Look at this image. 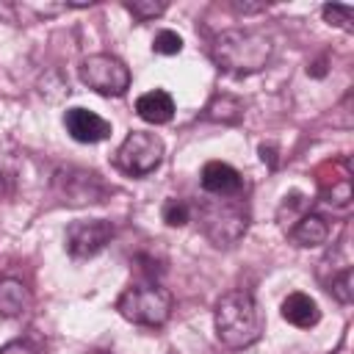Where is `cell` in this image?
Here are the masks:
<instances>
[{
	"label": "cell",
	"mask_w": 354,
	"mask_h": 354,
	"mask_svg": "<svg viewBox=\"0 0 354 354\" xmlns=\"http://www.w3.org/2000/svg\"><path fill=\"white\" fill-rule=\"evenodd\" d=\"M213 61L235 75H254L260 69L268 66L271 55H274V41L268 33L263 30H252V28H227L213 39Z\"/></svg>",
	"instance_id": "6da1fadb"
},
{
	"label": "cell",
	"mask_w": 354,
	"mask_h": 354,
	"mask_svg": "<svg viewBox=\"0 0 354 354\" xmlns=\"http://www.w3.org/2000/svg\"><path fill=\"white\" fill-rule=\"evenodd\" d=\"M216 337L227 348H246L263 335V313L249 290H230L216 301L213 310Z\"/></svg>",
	"instance_id": "7a4b0ae2"
},
{
	"label": "cell",
	"mask_w": 354,
	"mask_h": 354,
	"mask_svg": "<svg viewBox=\"0 0 354 354\" xmlns=\"http://www.w3.org/2000/svg\"><path fill=\"white\" fill-rule=\"evenodd\" d=\"M199 224L205 238L218 246H235L249 230V210L238 196H216L199 205Z\"/></svg>",
	"instance_id": "3957f363"
},
{
	"label": "cell",
	"mask_w": 354,
	"mask_h": 354,
	"mask_svg": "<svg viewBox=\"0 0 354 354\" xmlns=\"http://www.w3.org/2000/svg\"><path fill=\"white\" fill-rule=\"evenodd\" d=\"M171 307H174L171 293L155 282L130 285L116 299L119 315L130 324H138V326H163L171 315Z\"/></svg>",
	"instance_id": "277c9868"
},
{
	"label": "cell",
	"mask_w": 354,
	"mask_h": 354,
	"mask_svg": "<svg viewBox=\"0 0 354 354\" xmlns=\"http://www.w3.org/2000/svg\"><path fill=\"white\" fill-rule=\"evenodd\" d=\"M53 194L58 196V202H64L69 207H86V205L105 202L108 185L102 183V177L97 171L66 166L53 174Z\"/></svg>",
	"instance_id": "5b68a950"
},
{
	"label": "cell",
	"mask_w": 354,
	"mask_h": 354,
	"mask_svg": "<svg viewBox=\"0 0 354 354\" xmlns=\"http://www.w3.org/2000/svg\"><path fill=\"white\" fill-rule=\"evenodd\" d=\"M163 163V141L155 133L147 130H133L116 149V166L124 174L133 177H147Z\"/></svg>",
	"instance_id": "8992f818"
},
{
	"label": "cell",
	"mask_w": 354,
	"mask_h": 354,
	"mask_svg": "<svg viewBox=\"0 0 354 354\" xmlns=\"http://www.w3.org/2000/svg\"><path fill=\"white\" fill-rule=\"evenodd\" d=\"M80 80L102 97H122L130 88V69L116 55L94 53L80 61Z\"/></svg>",
	"instance_id": "52a82bcc"
},
{
	"label": "cell",
	"mask_w": 354,
	"mask_h": 354,
	"mask_svg": "<svg viewBox=\"0 0 354 354\" xmlns=\"http://www.w3.org/2000/svg\"><path fill=\"white\" fill-rule=\"evenodd\" d=\"M113 238V224L105 218H88V221H72L66 227V252L75 260H86L100 254Z\"/></svg>",
	"instance_id": "ba28073f"
},
{
	"label": "cell",
	"mask_w": 354,
	"mask_h": 354,
	"mask_svg": "<svg viewBox=\"0 0 354 354\" xmlns=\"http://www.w3.org/2000/svg\"><path fill=\"white\" fill-rule=\"evenodd\" d=\"M64 127L77 144H97L111 136V122L86 108H69L64 113Z\"/></svg>",
	"instance_id": "9c48e42d"
},
{
	"label": "cell",
	"mask_w": 354,
	"mask_h": 354,
	"mask_svg": "<svg viewBox=\"0 0 354 354\" xmlns=\"http://www.w3.org/2000/svg\"><path fill=\"white\" fill-rule=\"evenodd\" d=\"M202 188L210 196H241L243 191V177L235 166L224 163V160H210L202 166Z\"/></svg>",
	"instance_id": "30bf717a"
},
{
	"label": "cell",
	"mask_w": 354,
	"mask_h": 354,
	"mask_svg": "<svg viewBox=\"0 0 354 354\" xmlns=\"http://www.w3.org/2000/svg\"><path fill=\"white\" fill-rule=\"evenodd\" d=\"M282 318L290 326H296V329H310V326H315L321 321V310H318V304H315L313 296L296 290V293H288L285 296V301H282Z\"/></svg>",
	"instance_id": "8fae6325"
},
{
	"label": "cell",
	"mask_w": 354,
	"mask_h": 354,
	"mask_svg": "<svg viewBox=\"0 0 354 354\" xmlns=\"http://www.w3.org/2000/svg\"><path fill=\"white\" fill-rule=\"evenodd\" d=\"M288 235L296 246H307V249L310 246H324L329 241V224L318 213H301L296 218V224H290Z\"/></svg>",
	"instance_id": "7c38bea8"
},
{
	"label": "cell",
	"mask_w": 354,
	"mask_h": 354,
	"mask_svg": "<svg viewBox=\"0 0 354 354\" xmlns=\"http://www.w3.org/2000/svg\"><path fill=\"white\" fill-rule=\"evenodd\" d=\"M136 113L149 124H166L174 116V100L163 88H152L136 100Z\"/></svg>",
	"instance_id": "4fadbf2b"
},
{
	"label": "cell",
	"mask_w": 354,
	"mask_h": 354,
	"mask_svg": "<svg viewBox=\"0 0 354 354\" xmlns=\"http://www.w3.org/2000/svg\"><path fill=\"white\" fill-rule=\"evenodd\" d=\"M30 304H33V296L22 279H14V277L0 279V315L19 318L30 310Z\"/></svg>",
	"instance_id": "5bb4252c"
},
{
	"label": "cell",
	"mask_w": 354,
	"mask_h": 354,
	"mask_svg": "<svg viewBox=\"0 0 354 354\" xmlns=\"http://www.w3.org/2000/svg\"><path fill=\"white\" fill-rule=\"evenodd\" d=\"M205 119L218 122V124H238V122L243 119V102H241L235 94L221 91V94H216V97L207 102Z\"/></svg>",
	"instance_id": "9a60e30c"
},
{
	"label": "cell",
	"mask_w": 354,
	"mask_h": 354,
	"mask_svg": "<svg viewBox=\"0 0 354 354\" xmlns=\"http://www.w3.org/2000/svg\"><path fill=\"white\" fill-rule=\"evenodd\" d=\"M326 290L340 304H351V299H354V274H351V268H343V271L332 274V279H326Z\"/></svg>",
	"instance_id": "2e32d148"
},
{
	"label": "cell",
	"mask_w": 354,
	"mask_h": 354,
	"mask_svg": "<svg viewBox=\"0 0 354 354\" xmlns=\"http://www.w3.org/2000/svg\"><path fill=\"white\" fill-rule=\"evenodd\" d=\"M124 8H127L138 22H149V19L160 17V14H166L169 3H166V0H130V3H124Z\"/></svg>",
	"instance_id": "e0dca14e"
},
{
	"label": "cell",
	"mask_w": 354,
	"mask_h": 354,
	"mask_svg": "<svg viewBox=\"0 0 354 354\" xmlns=\"http://www.w3.org/2000/svg\"><path fill=\"white\" fill-rule=\"evenodd\" d=\"M321 17L326 25L332 28H343V30H351V22H354V8L351 6H343V3H326L321 8Z\"/></svg>",
	"instance_id": "ac0fdd59"
},
{
	"label": "cell",
	"mask_w": 354,
	"mask_h": 354,
	"mask_svg": "<svg viewBox=\"0 0 354 354\" xmlns=\"http://www.w3.org/2000/svg\"><path fill=\"white\" fill-rule=\"evenodd\" d=\"M160 218H163L169 227H185V224L191 221V207H188V202L171 196V199L163 202V207H160Z\"/></svg>",
	"instance_id": "d6986e66"
},
{
	"label": "cell",
	"mask_w": 354,
	"mask_h": 354,
	"mask_svg": "<svg viewBox=\"0 0 354 354\" xmlns=\"http://www.w3.org/2000/svg\"><path fill=\"white\" fill-rule=\"evenodd\" d=\"M152 50L158 53V55H177L180 50H183V36L177 33V30H160L155 39H152Z\"/></svg>",
	"instance_id": "ffe728a7"
},
{
	"label": "cell",
	"mask_w": 354,
	"mask_h": 354,
	"mask_svg": "<svg viewBox=\"0 0 354 354\" xmlns=\"http://www.w3.org/2000/svg\"><path fill=\"white\" fill-rule=\"evenodd\" d=\"M324 196H326L329 205H335V207H346V205L351 202V180H348V177H340L337 183H332V188H329Z\"/></svg>",
	"instance_id": "44dd1931"
},
{
	"label": "cell",
	"mask_w": 354,
	"mask_h": 354,
	"mask_svg": "<svg viewBox=\"0 0 354 354\" xmlns=\"http://www.w3.org/2000/svg\"><path fill=\"white\" fill-rule=\"evenodd\" d=\"M0 354H39V348L33 343H28V340H11V343H6L0 348Z\"/></svg>",
	"instance_id": "7402d4cb"
},
{
	"label": "cell",
	"mask_w": 354,
	"mask_h": 354,
	"mask_svg": "<svg viewBox=\"0 0 354 354\" xmlns=\"http://www.w3.org/2000/svg\"><path fill=\"white\" fill-rule=\"evenodd\" d=\"M14 174H17L14 163L8 160V155H6V152H0V188H3L6 183H11V180H14Z\"/></svg>",
	"instance_id": "603a6c76"
},
{
	"label": "cell",
	"mask_w": 354,
	"mask_h": 354,
	"mask_svg": "<svg viewBox=\"0 0 354 354\" xmlns=\"http://www.w3.org/2000/svg\"><path fill=\"white\" fill-rule=\"evenodd\" d=\"M263 8H266L263 3H238V0L232 3V11H235V14H257V11H263Z\"/></svg>",
	"instance_id": "cb8c5ba5"
}]
</instances>
